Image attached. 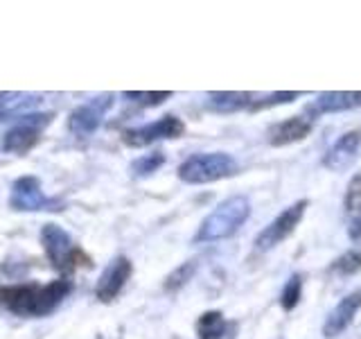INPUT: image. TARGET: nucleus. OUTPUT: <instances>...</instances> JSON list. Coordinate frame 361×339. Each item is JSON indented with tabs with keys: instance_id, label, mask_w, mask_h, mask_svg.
Instances as JSON below:
<instances>
[{
	"instance_id": "14",
	"label": "nucleus",
	"mask_w": 361,
	"mask_h": 339,
	"mask_svg": "<svg viewBox=\"0 0 361 339\" xmlns=\"http://www.w3.org/2000/svg\"><path fill=\"white\" fill-rule=\"evenodd\" d=\"M41 141V129L32 127V124L18 120L16 127H11L5 136H3V143H0V150L5 154H16L23 156L27 154L30 150L39 145Z\"/></svg>"
},
{
	"instance_id": "26",
	"label": "nucleus",
	"mask_w": 361,
	"mask_h": 339,
	"mask_svg": "<svg viewBox=\"0 0 361 339\" xmlns=\"http://www.w3.org/2000/svg\"><path fill=\"white\" fill-rule=\"evenodd\" d=\"M0 305H3V303H0Z\"/></svg>"
},
{
	"instance_id": "22",
	"label": "nucleus",
	"mask_w": 361,
	"mask_h": 339,
	"mask_svg": "<svg viewBox=\"0 0 361 339\" xmlns=\"http://www.w3.org/2000/svg\"><path fill=\"white\" fill-rule=\"evenodd\" d=\"M300 93L298 90H278V93H271L264 100H253V105L248 107L251 111H262L269 107H278V105H291L293 100H298Z\"/></svg>"
},
{
	"instance_id": "9",
	"label": "nucleus",
	"mask_w": 361,
	"mask_h": 339,
	"mask_svg": "<svg viewBox=\"0 0 361 339\" xmlns=\"http://www.w3.org/2000/svg\"><path fill=\"white\" fill-rule=\"evenodd\" d=\"M131 271H133V265L129 258H124V256L113 258L97 280L95 297L102 303H111L122 292V287L127 285V280L131 278Z\"/></svg>"
},
{
	"instance_id": "17",
	"label": "nucleus",
	"mask_w": 361,
	"mask_h": 339,
	"mask_svg": "<svg viewBox=\"0 0 361 339\" xmlns=\"http://www.w3.org/2000/svg\"><path fill=\"white\" fill-rule=\"evenodd\" d=\"M163 163H165V154L163 152H152V154H142V156L135 158L129 170H131L133 177H149Z\"/></svg>"
},
{
	"instance_id": "20",
	"label": "nucleus",
	"mask_w": 361,
	"mask_h": 339,
	"mask_svg": "<svg viewBox=\"0 0 361 339\" xmlns=\"http://www.w3.org/2000/svg\"><path fill=\"white\" fill-rule=\"evenodd\" d=\"M332 271H336V274L341 276H353L357 274V271H361V254L355 251V249H350V251H345L343 256H338L334 263L330 265Z\"/></svg>"
},
{
	"instance_id": "3",
	"label": "nucleus",
	"mask_w": 361,
	"mask_h": 339,
	"mask_svg": "<svg viewBox=\"0 0 361 339\" xmlns=\"http://www.w3.org/2000/svg\"><path fill=\"white\" fill-rule=\"evenodd\" d=\"M237 174V161L226 152L192 154L178 165V179L192 186L214 184V181Z\"/></svg>"
},
{
	"instance_id": "24",
	"label": "nucleus",
	"mask_w": 361,
	"mask_h": 339,
	"mask_svg": "<svg viewBox=\"0 0 361 339\" xmlns=\"http://www.w3.org/2000/svg\"><path fill=\"white\" fill-rule=\"evenodd\" d=\"M348 235L353 242H361V213L353 215V220H350V226H348Z\"/></svg>"
},
{
	"instance_id": "5",
	"label": "nucleus",
	"mask_w": 361,
	"mask_h": 339,
	"mask_svg": "<svg viewBox=\"0 0 361 339\" xmlns=\"http://www.w3.org/2000/svg\"><path fill=\"white\" fill-rule=\"evenodd\" d=\"M9 206L16 213H37V210H50L59 213L63 203L59 199H50L43 195L41 181L37 177H20L11 186Z\"/></svg>"
},
{
	"instance_id": "10",
	"label": "nucleus",
	"mask_w": 361,
	"mask_h": 339,
	"mask_svg": "<svg viewBox=\"0 0 361 339\" xmlns=\"http://www.w3.org/2000/svg\"><path fill=\"white\" fill-rule=\"evenodd\" d=\"M361 147V129H350L343 136H338L334 141V145L327 150V154L323 156V165L332 172H341V170H348L357 161Z\"/></svg>"
},
{
	"instance_id": "18",
	"label": "nucleus",
	"mask_w": 361,
	"mask_h": 339,
	"mask_svg": "<svg viewBox=\"0 0 361 339\" xmlns=\"http://www.w3.org/2000/svg\"><path fill=\"white\" fill-rule=\"evenodd\" d=\"M300 297H302V278L300 274H293L289 276V280L285 282V287H282V294H280L282 310L291 312L300 303Z\"/></svg>"
},
{
	"instance_id": "21",
	"label": "nucleus",
	"mask_w": 361,
	"mask_h": 339,
	"mask_svg": "<svg viewBox=\"0 0 361 339\" xmlns=\"http://www.w3.org/2000/svg\"><path fill=\"white\" fill-rule=\"evenodd\" d=\"M127 100L131 102H138V105H145V107H158V105H163L165 100L172 97V93L169 90H124L122 93Z\"/></svg>"
},
{
	"instance_id": "11",
	"label": "nucleus",
	"mask_w": 361,
	"mask_h": 339,
	"mask_svg": "<svg viewBox=\"0 0 361 339\" xmlns=\"http://www.w3.org/2000/svg\"><path fill=\"white\" fill-rule=\"evenodd\" d=\"M357 107H361V90H327V93L316 97L305 111L312 120L316 116H323V113H341Z\"/></svg>"
},
{
	"instance_id": "1",
	"label": "nucleus",
	"mask_w": 361,
	"mask_h": 339,
	"mask_svg": "<svg viewBox=\"0 0 361 339\" xmlns=\"http://www.w3.org/2000/svg\"><path fill=\"white\" fill-rule=\"evenodd\" d=\"M73 285L68 278L41 282H25V285L0 287V303L16 316H45L54 312L61 301L71 294Z\"/></svg>"
},
{
	"instance_id": "6",
	"label": "nucleus",
	"mask_w": 361,
	"mask_h": 339,
	"mask_svg": "<svg viewBox=\"0 0 361 339\" xmlns=\"http://www.w3.org/2000/svg\"><path fill=\"white\" fill-rule=\"evenodd\" d=\"M310 201L307 199H300L296 203H291L289 208L282 210L278 218L271 222L269 226H264L259 235L255 237V249L257 251H269V249L278 246L280 242H285L287 237L296 231V226L300 224L305 210H307Z\"/></svg>"
},
{
	"instance_id": "4",
	"label": "nucleus",
	"mask_w": 361,
	"mask_h": 339,
	"mask_svg": "<svg viewBox=\"0 0 361 339\" xmlns=\"http://www.w3.org/2000/svg\"><path fill=\"white\" fill-rule=\"evenodd\" d=\"M41 244H43V251L48 256V260L52 263L54 269L59 271H73L79 265H86V267H93L90 258L77 249L59 224H45L41 229Z\"/></svg>"
},
{
	"instance_id": "7",
	"label": "nucleus",
	"mask_w": 361,
	"mask_h": 339,
	"mask_svg": "<svg viewBox=\"0 0 361 339\" xmlns=\"http://www.w3.org/2000/svg\"><path fill=\"white\" fill-rule=\"evenodd\" d=\"M185 131V124L176 116H163L161 120H154L149 124H142L138 129L122 131V143L129 147H147L158 141L180 138Z\"/></svg>"
},
{
	"instance_id": "25",
	"label": "nucleus",
	"mask_w": 361,
	"mask_h": 339,
	"mask_svg": "<svg viewBox=\"0 0 361 339\" xmlns=\"http://www.w3.org/2000/svg\"><path fill=\"white\" fill-rule=\"evenodd\" d=\"M3 118H5V111H3V109H0V120H3Z\"/></svg>"
},
{
	"instance_id": "19",
	"label": "nucleus",
	"mask_w": 361,
	"mask_h": 339,
	"mask_svg": "<svg viewBox=\"0 0 361 339\" xmlns=\"http://www.w3.org/2000/svg\"><path fill=\"white\" fill-rule=\"evenodd\" d=\"M195 271H197V260H188V263L178 265L172 271V274L165 278V290L167 292H176V290H180L183 285H188V280H192Z\"/></svg>"
},
{
	"instance_id": "23",
	"label": "nucleus",
	"mask_w": 361,
	"mask_h": 339,
	"mask_svg": "<svg viewBox=\"0 0 361 339\" xmlns=\"http://www.w3.org/2000/svg\"><path fill=\"white\" fill-rule=\"evenodd\" d=\"M345 210H348L350 218L361 213V172H357L353 179H350V184H348V190H345Z\"/></svg>"
},
{
	"instance_id": "8",
	"label": "nucleus",
	"mask_w": 361,
	"mask_h": 339,
	"mask_svg": "<svg viewBox=\"0 0 361 339\" xmlns=\"http://www.w3.org/2000/svg\"><path fill=\"white\" fill-rule=\"evenodd\" d=\"M111 105H113V95L93 97V100H88L86 105H79L71 113V118H68V129H71V133H75L77 138H86V136L95 133Z\"/></svg>"
},
{
	"instance_id": "16",
	"label": "nucleus",
	"mask_w": 361,
	"mask_h": 339,
	"mask_svg": "<svg viewBox=\"0 0 361 339\" xmlns=\"http://www.w3.org/2000/svg\"><path fill=\"white\" fill-rule=\"evenodd\" d=\"M235 328L237 326L226 321L219 310H208L199 316L197 335L199 339H224L228 333H235Z\"/></svg>"
},
{
	"instance_id": "13",
	"label": "nucleus",
	"mask_w": 361,
	"mask_h": 339,
	"mask_svg": "<svg viewBox=\"0 0 361 339\" xmlns=\"http://www.w3.org/2000/svg\"><path fill=\"white\" fill-rule=\"evenodd\" d=\"M312 120L310 118H302V116H291L287 120H282L278 124L269 129V145L274 147H285V145H291V143H298L302 138H307L310 131H312Z\"/></svg>"
},
{
	"instance_id": "12",
	"label": "nucleus",
	"mask_w": 361,
	"mask_h": 339,
	"mask_svg": "<svg viewBox=\"0 0 361 339\" xmlns=\"http://www.w3.org/2000/svg\"><path fill=\"white\" fill-rule=\"evenodd\" d=\"M361 308V287L355 290L353 294H348L345 299L338 301L332 312L325 316V323H323V335L325 337H338L345 328L353 323L355 314Z\"/></svg>"
},
{
	"instance_id": "15",
	"label": "nucleus",
	"mask_w": 361,
	"mask_h": 339,
	"mask_svg": "<svg viewBox=\"0 0 361 339\" xmlns=\"http://www.w3.org/2000/svg\"><path fill=\"white\" fill-rule=\"evenodd\" d=\"M253 105L251 93H242V90H217V93L208 95V109L219 113H233L242 111Z\"/></svg>"
},
{
	"instance_id": "2",
	"label": "nucleus",
	"mask_w": 361,
	"mask_h": 339,
	"mask_svg": "<svg viewBox=\"0 0 361 339\" xmlns=\"http://www.w3.org/2000/svg\"><path fill=\"white\" fill-rule=\"evenodd\" d=\"M248 215H251V203H248L246 197L235 195L231 199L221 201L219 206L201 222L199 231L195 235V242L226 240V237H231L240 231V226L248 220Z\"/></svg>"
}]
</instances>
